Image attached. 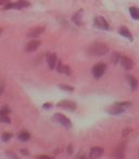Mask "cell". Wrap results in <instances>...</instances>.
I'll list each match as a JSON object with an SVG mask.
<instances>
[{"mask_svg":"<svg viewBox=\"0 0 139 159\" xmlns=\"http://www.w3.org/2000/svg\"><path fill=\"white\" fill-rule=\"evenodd\" d=\"M88 53L90 55H95V57H102V55L107 54L110 51V48L108 44L103 42H95V43L90 44L87 49Z\"/></svg>","mask_w":139,"mask_h":159,"instance_id":"1","label":"cell"},{"mask_svg":"<svg viewBox=\"0 0 139 159\" xmlns=\"http://www.w3.org/2000/svg\"><path fill=\"white\" fill-rule=\"evenodd\" d=\"M105 70H107V64L103 63V62H99V63L93 65L91 73H93V76L96 79H99L104 75Z\"/></svg>","mask_w":139,"mask_h":159,"instance_id":"2","label":"cell"},{"mask_svg":"<svg viewBox=\"0 0 139 159\" xmlns=\"http://www.w3.org/2000/svg\"><path fill=\"white\" fill-rule=\"evenodd\" d=\"M53 120L55 122H58V124H60L61 126H63L64 128H66V129H71L72 126H73L71 120L66 116H64L63 114H60V113L55 114L53 115Z\"/></svg>","mask_w":139,"mask_h":159,"instance_id":"3","label":"cell"},{"mask_svg":"<svg viewBox=\"0 0 139 159\" xmlns=\"http://www.w3.org/2000/svg\"><path fill=\"white\" fill-rule=\"evenodd\" d=\"M31 3L27 0H19L17 2H13V3H8L7 6H4V10H9V9H17V10H21V9H25L27 7H30Z\"/></svg>","mask_w":139,"mask_h":159,"instance_id":"4","label":"cell"},{"mask_svg":"<svg viewBox=\"0 0 139 159\" xmlns=\"http://www.w3.org/2000/svg\"><path fill=\"white\" fill-rule=\"evenodd\" d=\"M95 25L100 30H109L110 26L109 23L107 22V20L102 16H96L95 17Z\"/></svg>","mask_w":139,"mask_h":159,"instance_id":"5","label":"cell"},{"mask_svg":"<svg viewBox=\"0 0 139 159\" xmlns=\"http://www.w3.org/2000/svg\"><path fill=\"white\" fill-rule=\"evenodd\" d=\"M58 107H61V108H64V109H68V111H75L76 109V104L72 101H61L57 104Z\"/></svg>","mask_w":139,"mask_h":159,"instance_id":"6","label":"cell"},{"mask_svg":"<svg viewBox=\"0 0 139 159\" xmlns=\"http://www.w3.org/2000/svg\"><path fill=\"white\" fill-rule=\"evenodd\" d=\"M125 107L121 106L118 103H116V104H114L113 106H111L109 109H108V113L111 114V115H120V114L124 113L125 111Z\"/></svg>","mask_w":139,"mask_h":159,"instance_id":"7","label":"cell"},{"mask_svg":"<svg viewBox=\"0 0 139 159\" xmlns=\"http://www.w3.org/2000/svg\"><path fill=\"white\" fill-rule=\"evenodd\" d=\"M47 63H48V66L50 69L55 68V65H57L58 59H57V54L55 53H47Z\"/></svg>","mask_w":139,"mask_h":159,"instance_id":"8","label":"cell"},{"mask_svg":"<svg viewBox=\"0 0 139 159\" xmlns=\"http://www.w3.org/2000/svg\"><path fill=\"white\" fill-rule=\"evenodd\" d=\"M45 30L46 28L44 26H37V27H34L28 32L27 36L28 37H32V38H36V37H39L40 35L45 33Z\"/></svg>","mask_w":139,"mask_h":159,"instance_id":"9","label":"cell"},{"mask_svg":"<svg viewBox=\"0 0 139 159\" xmlns=\"http://www.w3.org/2000/svg\"><path fill=\"white\" fill-rule=\"evenodd\" d=\"M120 62H121L122 67L124 69H126V70H129V69H132L134 67V62L127 57H121Z\"/></svg>","mask_w":139,"mask_h":159,"instance_id":"10","label":"cell"},{"mask_svg":"<svg viewBox=\"0 0 139 159\" xmlns=\"http://www.w3.org/2000/svg\"><path fill=\"white\" fill-rule=\"evenodd\" d=\"M41 44V41L40 40H32V41H30L27 44H26V52H34L38 49V47Z\"/></svg>","mask_w":139,"mask_h":159,"instance_id":"11","label":"cell"},{"mask_svg":"<svg viewBox=\"0 0 139 159\" xmlns=\"http://www.w3.org/2000/svg\"><path fill=\"white\" fill-rule=\"evenodd\" d=\"M125 149H126V145H125L124 143L117 145V146H116V148L114 149V153H113L114 157L123 158V157H124V154H125Z\"/></svg>","mask_w":139,"mask_h":159,"instance_id":"12","label":"cell"},{"mask_svg":"<svg viewBox=\"0 0 139 159\" xmlns=\"http://www.w3.org/2000/svg\"><path fill=\"white\" fill-rule=\"evenodd\" d=\"M104 153V149L101 148V147H93L90 149V153H89V156L90 158H100Z\"/></svg>","mask_w":139,"mask_h":159,"instance_id":"13","label":"cell"},{"mask_svg":"<svg viewBox=\"0 0 139 159\" xmlns=\"http://www.w3.org/2000/svg\"><path fill=\"white\" fill-rule=\"evenodd\" d=\"M118 33H120V35H122L123 37L127 38L128 40L133 41V36H132L131 32H129V30L127 27H125V26H121L120 30H118Z\"/></svg>","mask_w":139,"mask_h":159,"instance_id":"14","label":"cell"},{"mask_svg":"<svg viewBox=\"0 0 139 159\" xmlns=\"http://www.w3.org/2000/svg\"><path fill=\"white\" fill-rule=\"evenodd\" d=\"M83 14H84V11L79 10L78 12H76L75 14L72 17V21L76 24V25H82V19H83Z\"/></svg>","mask_w":139,"mask_h":159,"instance_id":"15","label":"cell"},{"mask_svg":"<svg viewBox=\"0 0 139 159\" xmlns=\"http://www.w3.org/2000/svg\"><path fill=\"white\" fill-rule=\"evenodd\" d=\"M127 80H128L129 84H131L132 90L135 91L138 86V82H137V80H136V78H134L133 76H131V75H127Z\"/></svg>","mask_w":139,"mask_h":159,"instance_id":"16","label":"cell"},{"mask_svg":"<svg viewBox=\"0 0 139 159\" xmlns=\"http://www.w3.org/2000/svg\"><path fill=\"white\" fill-rule=\"evenodd\" d=\"M17 138H19V140L23 141V142H26V141H28L31 139V134L26 131H22L17 134Z\"/></svg>","mask_w":139,"mask_h":159,"instance_id":"17","label":"cell"},{"mask_svg":"<svg viewBox=\"0 0 139 159\" xmlns=\"http://www.w3.org/2000/svg\"><path fill=\"white\" fill-rule=\"evenodd\" d=\"M129 13H131L132 17L134 20H139V9L136 8V7H132L129 8Z\"/></svg>","mask_w":139,"mask_h":159,"instance_id":"18","label":"cell"},{"mask_svg":"<svg viewBox=\"0 0 139 159\" xmlns=\"http://www.w3.org/2000/svg\"><path fill=\"white\" fill-rule=\"evenodd\" d=\"M120 60H121V55H120V53H117V52H114L113 54H112L111 61H112V63H113V64L118 63V61H120Z\"/></svg>","mask_w":139,"mask_h":159,"instance_id":"19","label":"cell"},{"mask_svg":"<svg viewBox=\"0 0 139 159\" xmlns=\"http://www.w3.org/2000/svg\"><path fill=\"white\" fill-rule=\"evenodd\" d=\"M0 122H4V124H10L11 119L8 115H3V114H0Z\"/></svg>","mask_w":139,"mask_h":159,"instance_id":"20","label":"cell"},{"mask_svg":"<svg viewBox=\"0 0 139 159\" xmlns=\"http://www.w3.org/2000/svg\"><path fill=\"white\" fill-rule=\"evenodd\" d=\"M11 138H12V134L9 133V132H3L1 135V139L3 142H9L11 140Z\"/></svg>","mask_w":139,"mask_h":159,"instance_id":"21","label":"cell"},{"mask_svg":"<svg viewBox=\"0 0 139 159\" xmlns=\"http://www.w3.org/2000/svg\"><path fill=\"white\" fill-rule=\"evenodd\" d=\"M59 88H60V89H62V90H64V91H69V92H72V91H74V88H73V87L65 86V84H60Z\"/></svg>","mask_w":139,"mask_h":159,"instance_id":"22","label":"cell"},{"mask_svg":"<svg viewBox=\"0 0 139 159\" xmlns=\"http://www.w3.org/2000/svg\"><path fill=\"white\" fill-rule=\"evenodd\" d=\"M63 69H64V65L62 64L61 61H59L58 62V65H57V70L59 71V73L63 74Z\"/></svg>","mask_w":139,"mask_h":159,"instance_id":"23","label":"cell"},{"mask_svg":"<svg viewBox=\"0 0 139 159\" xmlns=\"http://www.w3.org/2000/svg\"><path fill=\"white\" fill-rule=\"evenodd\" d=\"M10 108L9 107H3V108L0 111V114H3V115H9L10 114Z\"/></svg>","mask_w":139,"mask_h":159,"instance_id":"24","label":"cell"},{"mask_svg":"<svg viewBox=\"0 0 139 159\" xmlns=\"http://www.w3.org/2000/svg\"><path fill=\"white\" fill-rule=\"evenodd\" d=\"M63 74H65V75H68V76L71 75V68H70V66H66V65H64Z\"/></svg>","mask_w":139,"mask_h":159,"instance_id":"25","label":"cell"},{"mask_svg":"<svg viewBox=\"0 0 139 159\" xmlns=\"http://www.w3.org/2000/svg\"><path fill=\"white\" fill-rule=\"evenodd\" d=\"M8 3H10V0H0V7L7 6Z\"/></svg>","mask_w":139,"mask_h":159,"instance_id":"26","label":"cell"},{"mask_svg":"<svg viewBox=\"0 0 139 159\" xmlns=\"http://www.w3.org/2000/svg\"><path fill=\"white\" fill-rule=\"evenodd\" d=\"M44 108H51L52 107V104H50V103H47V104H44Z\"/></svg>","mask_w":139,"mask_h":159,"instance_id":"27","label":"cell"},{"mask_svg":"<svg viewBox=\"0 0 139 159\" xmlns=\"http://www.w3.org/2000/svg\"><path fill=\"white\" fill-rule=\"evenodd\" d=\"M38 158L39 159H50L51 157H49V156H39Z\"/></svg>","mask_w":139,"mask_h":159,"instance_id":"28","label":"cell"},{"mask_svg":"<svg viewBox=\"0 0 139 159\" xmlns=\"http://www.w3.org/2000/svg\"><path fill=\"white\" fill-rule=\"evenodd\" d=\"M2 34V28H0V35Z\"/></svg>","mask_w":139,"mask_h":159,"instance_id":"29","label":"cell"},{"mask_svg":"<svg viewBox=\"0 0 139 159\" xmlns=\"http://www.w3.org/2000/svg\"><path fill=\"white\" fill-rule=\"evenodd\" d=\"M1 92H2V88H0V94H1Z\"/></svg>","mask_w":139,"mask_h":159,"instance_id":"30","label":"cell"}]
</instances>
